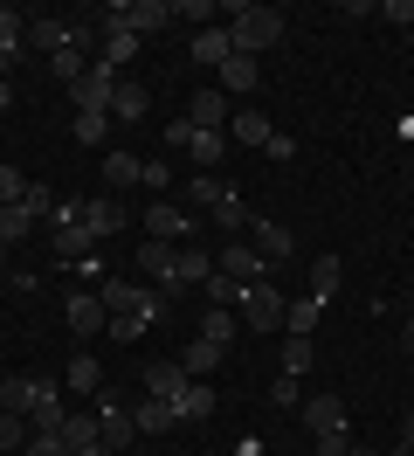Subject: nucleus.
<instances>
[{
    "label": "nucleus",
    "mask_w": 414,
    "mask_h": 456,
    "mask_svg": "<svg viewBox=\"0 0 414 456\" xmlns=\"http://www.w3.org/2000/svg\"><path fill=\"white\" fill-rule=\"evenodd\" d=\"M221 14H228V42H235V56H256V62H263V49H276V42H283V14H276V7L228 0Z\"/></svg>",
    "instance_id": "obj_1"
},
{
    "label": "nucleus",
    "mask_w": 414,
    "mask_h": 456,
    "mask_svg": "<svg viewBox=\"0 0 414 456\" xmlns=\"http://www.w3.org/2000/svg\"><path fill=\"white\" fill-rule=\"evenodd\" d=\"M97 28H125V35H166L173 28V0H110L97 7Z\"/></svg>",
    "instance_id": "obj_2"
},
{
    "label": "nucleus",
    "mask_w": 414,
    "mask_h": 456,
    "mask_svg": "<svg viewBox=\"0 0 414 456\" xmlns=\"http://www.w3.org/2000/svg\"><path fill=\"white\" fill-rule=\"evenodd\" d=\"M97 297H104V312H110V318H132V325H145V332L166 318V297H159V290L125 284V277H104V284H97Z\"/></svg>",
    "instance_id": "obj_3"
},
{
    "label": "nucleus",
    "mask_w": 414,
    "mask_h": 456,
    "mask_svg": "<svg viewBox=\"0 0 414 456\" xmlns=\"http://www.w3.org/2000/svg\"><path fill=\"white\" fill-rule=\"evenodd\" d=\"M118 84H125V77H118V69H110V62L97 56V62H90V69L77 77V84H69V97H77V111L110 118V97H118Z\"/></svg>",
    "instance_id": "obj_4"
},
{
    "label": "nucleus",
    "mask_w": 414,
    "mask_h": 456,
    "mask_svg": "<svg viewBox=\"0 0 414 456\" xmlns=\"http://www.w3.org/2000/svg\"><path fill=\"white\" fill-rule=\"evenodd\" d=\"M283 312H290V297L270 284H248L242 290V325L248 332H283Z\"/></svg>",
    "instance_id": "obj_5"
},
{
    "label": "nucleus",
    "mask_w": 414,
    "mask_h": 456,
    "mask_svg": "<svg viewBox=\"0 0 414 456\" xmlns=\"http://www.w3.org/2000/svg\"><path fill=\"white\" fill-rule=\"evenodd\" d=\"M215 270H221V277H235V284H270V256H263L256 242H242V235H235V242L221 249Z\"/></svg>",
    "instance_id": "obj_6"
},
{
    "label": "nucleus",
    "mask_w": 414,
    "mask_h": 456,
    "mask_svg": "<svg viewBox=\"0 0 414 456\" xmlns=\"http://www.w3.org/2000/svg\"><path fill=\"white\" fill-rule=\"evenodd\" d=\"M145 228H152V242H173V249H180V235H200V215H193V208H173V200H152V208H145Z\"/></svg>",
    "instance_id": "obj_7"
},
{
    "label": "nucleus",
    "mask_w": 414,
    "mask_h": 456,
    "mask_svg": "<svg viewBox=\"0 0 414 456\" xmlns=\"http://www.w3.org/2000/svg\"><path fill=\"white\" fill-rule=\"evenodd\" d=\"M97 436H104V450H110V456H125V450H132V436H138L132 408L104 395V401H97Z\"/></svg>",
    "instance_id": "obj_8"
},
{
    "label": "nucleus",
    "mask_w": 414,
    "mask_h": 456,
    "mask_svg": "<svg viewBox=\"0 0 414 456\" xmlns=\"http://www.w3.org/2000/svg\"><path fill=\"white\" fill-rule=\"evenodd\" d=\"M62 318H69V332H77V339H97V332L110 325V312H104V297H97V290H69Z\"/></svg>",
    "instance_id": "obj_9"
},
{
    "label": "nucleus",
    "mask_w": 414,
    "mask_h": 456,
    "mask_svg": "<svg viewBox=\"0 0 414 456\" xmlns=\"http://www.w3.org/2000/svg\"><path fill=\"white\" fill-rule=\"evenodd\" d=\"M228 90L221 84H207V90H193V104H187V125H200V132H221V125H228Z\"/></svg>",
    "instance_id": "obj_10"
},
{
    "label": "nucleus",
    "mask_w": 414,
    "mask_h": 456,
    "mask_svg": "<svg viewBox=\"0 0 414 456\" xmlns=\"http://www.w3.org/2000/svg\"><path fill=\"white\" fill-rule=\"evenodd\" d=\"M49 395V380H35V373H14V380H0V408H7V415H35V401Z\"/></svg>",
    "instance_id": "obj_11"
},
{
    "label": "nucleus",
    "mask_w": 414,
    "mask_h": 456,
    "mask_svg": "<svg viewBox=\"0 0 414 456\" xmlns=\"http://www.w3.org/2000/svg\"><path fill=\"white\" fill-rule=\"evenodd\" d=\"M145 395L152 401H180L187 395V367H180V360H152V367H145Z\"/></svg>",
    "instance_id": "obj_12"
},
{
    "label": "nucleus",
    "mask_w": 414,
    "mask_h": 456,
    "mask_svg": "<svg viewBox=\"0 0 414 456\" xmlns=\"http://www.w3.org/2000/svg\"><path fill=\"white\" fill-rule=\"evenodd\" d=\"M297 415H304V428H311V436H331V428H345V401H338V395H311Z\"/></svg>",
    "instance_id": "obj_13"
},
{
    "label": "nucleus",
    "mask_w": 414,
    "mask_h": 456,
    "mask_svg": "<svg viewBox=\"0 0 414 456\" xmlns=\"http://www.w3.org/2000/svg\"><path fill=\"white\" fill-rule=\"evenodd\" d=\"M228 56H235V42H228V21H215V28H193V62L221 69Z\"/></svg>",
    "instance_id": "obj_14"
},
{
    "label": "nucleus",
    "mask_w": 414,
    "mask_h": 456,
    "mask_svg": "<svg viewBox=\"0 0 414 456\" xmlns=\"http://www.w3.org/2000/svg\"><path fill=\"white\" fill-rule=\"evenodd\" d=\"M318 318H325V305L304 290V297H290V312H283V339H311L318 332Z\"/></svg>",
    "instance_id": "obj_15"
},
{
    "label": "nucleus",
    "mask_w": 414,
    "mask_h": 456,
    "mask_svg": "<svg viewBox=\"0 0 414 456\" xmlns=\"http://www.w3.org/2000/svg\"><path fill=\"white\" fill-rule=\"evenodd\" d=\"M256 84H263V62L256 56H228L221 62V90H228V97H248Z\"/></svg>",
    "instance_id": "obj_16"
},
{
    "label": "nucleus",
    "mask_w": 414,
    "mask_h": 456,
    "mask_svg": "<svg viewBox=\"0 0 414 456\" xmlns=\"http://www.w3.org/2000/svg\"><path fill=\"white\" fill-rule=\"evenodd\" d=\"M132 422H138V436H166V428H180V415H173V401H138L132 408Z\"/></svg>",
    "instance_id": "obj_17"
},
{
    "label": "nucleus",
    "mask_w": 414,
    "mask_h": 456,
    "mask_svg": "<svg viewBox=\"0 0 414 456\" xmlns=\"http://www.w3.org/2000/svg\"><path fill=\"white\" fill-rule=\"evenodd\" d=\"M187 152H193V167H200V173H215L221 159H228V132H200V125H193Z\"/></svg>",
    "instance_id": "obj_18"
},
{
    "label": "nucleus",
    "mask_w": 414,
    "mask_h": 456,
    "mask_svg": "<svg viewBox=\"0 0 414 456\" xmlns=\"http://www.w3.org/2000/svg\"><path fill=\"white\" fill-rule=\"evenodd\" d=\"M83 228L104 242V235H118V228H125V208H118V200H83Z\"/></svg>",
    "instance_id": "obj_19"
},
{
    "label": "nucleus",
    "mask_w": 414,
    "mask_h": 456,
    "mask_svg": "<svg viewBox=\"0 0 414 456\" xmlns=\"http://www.w3.org/2000/svg\"><path fill=\"white\" fill-rule=\"evenodd\" d=\"M173 415H180V422H207V415H215V387H207V380H187V395L173 401Z\"/></svg>",
    "instance_id": "obj_20"
},
{
    "label": "nucleus",
    "mask_w": 414,
    "mask_h": 456,
    "mask_svg": "<svg viewBox=\"0 0 414 456\" xmlns=\"http://www.w3.org/2000/svg\"><path fill=\"white\" fill-rule=\"evenodd\" d=\"M215 277V263L200 256V249H173V284L166 290H180V284H207Z\"/></svg>",
    "instance_id": "obj_21"
},
{
    "label": "nucleus",
    "mask_w": 414,
    "mask_h": 456,
    "mask_svg": "<svg viewBox=\"0 0 414 456\" xmlns=\"http://www.w3.org/2000/svg\"><path fill=\"white\" fill-rule=\"evenodd\" d=\"M145 111H152V97H145V84H132V77H125V84H118V97H110V118H125V125H138Z\"/></svg>",
    "instance_id": "obj_22"
},
{
    "label": "nucleus",
    "mask_w": 414,
    "mask_h": 456,
    "mask_svg": "<svg viewBox=\"0 0 414 456\" xmlns=\"http://www.w3.org/2000/svg\"><path fill=\"white\" fill-rule=\"evenodd\" d=\"M207 222H215L221 235H248V222H256V215H248V200H242V194H228L221 208H207Z\"/></svg>",
    "instance_id": "obj_23"
},
{
    "label": "nucleus",
    "mask_w": 414,
    "mask_h": 456,
    "mask_svg": "<svg viewBox=\"0 0 414 456\" xmlns=\"http://www.w3.org/2000/svg\"><path fill=\"white\" fill-rule=\"evenodd\" d=\"M97 35H104V62H110V69H132L138 49H145V42H138V35H125V28H97Z\"/></svg>",
    "instance_id": "obj_24"
},
{
    "label": "nucleus",
    "mask_w": 414,
    "mask_h": 456,
    "mask_svg": "<svg viewBox=\"0 0 414 456\" xmlns=\"http://www.w3.org/2000/svg\"><path fill=\"white\" fill-rule=\"evenodd\" d=\"M248 235H256V249H263L270 263L290 256V228H283V222H248Z\"/></svg>",
    "instance_id": "obj_25"
},
{
    "label": "nucleus",
    "mask_w": 414,
    "mask_h": 456,
    "mask_svg": "<svg viewBox=\"0 0 414 456\" xmlns=\"http://www.w3.org/2000/svg\"><path fill=\"white\" fill-rule=\"evenodd\" d=\"M104 180L110 187H138V180H145V159H138V152H104Z\"/></svg>",
    "instance_id": "obj_26"
},
{
    "label": "nucleus",
    "mask_w": 414,
    "mask_h": 456,
    "mask_svg": "<svg viewBox=\"0 0 414 456\" xmlns=\"http://www.w3.org/2000/svg\"><path fill=\"white\" fill-rule=\"evenodd\" d=\"M338 277H345V263H338V256L325 249V256L311 263V297H318V305H331V290H338Z\"/></svg>",
    "instance_id": "obj_27"
},
{
    "label": "nucleus",
    "mask_w": 414,
    "mask_h": 456,
    "mask_svg": "<svg viewBox=\"0 0 414 456\" xmlns=\"http://www.w3.org/2000/svg\"><path fill=\"white\" fill-rule=\"evenodd\" d=\"M221 353H228V346H215V339H193V346H187V360H180V367H187V380H207V373L221 367Z\"/></svg>",
    "instance_id": "obj_28"
},
{
    "label": "nucleus",
    "mask_w": 414,
    "mask_h": 456,
    "mask_svg": "<svg viewBox=\"0 0 414 456\" xmlns=\"http://www.w3.org/2000/svg\"><path fill=\"white\" fill-rule=\"evenodd\" d=\"M62 380H69V395H97V387H104V373H97V353H77Z\"/></svg>",
    "instance_id": "obj_29"
},
{
    "label": "nucleus",
    "mask_w": 414,
    "mask_h": 456,
    "mask_svg": "<svg viewBox=\"0 0 414 456\" xmlns=\"http://www.w3.org/2000/svg\"><path fill=\"white\" fill-rule=\"evenodd\" d=\"M228 139H242V145H270V118H263V111H235V118H228Z\"/></svg>",
    "instance_id": "obj_30"
},
{
    "label": "nucleus",
    "mask_w": 414,
    "mask_h": 456,
    "mask_svg": "<svg viewBox=\"0 0 414 456\" xmlns=\"http://www.w3.org/2000/svg\"><path fill=\"white\" fill-rule=\"evenodd\" d=\"M228 194H235V187H228V180H215V173H193V180H187V200H193V208H221Z\"/></svg>",
    "instance_id": "obj_31"
},
{
    "label": "nucleus",
    "mask_w": 414,
    "mask_h": 456,
    "mask_svg": "<svg viewBox=\"0 0 414 456\" xmlns=\"http://www.w3.org/2000/svg\"><path fill=\"white\" fill-rule=\"evenodd\" d=\"M21 42H28V21L14 14V7H0V62L21 56Z\"/></svg>",
    "instance_id": "obj_32"
},
{
    "label": "nucleus",
    "mask_w": 414,
    "mask_h": 456,
    "mask_svg": "<svg viewBox=\"0 0 414 456\" xmlns=\"http://www.w3.org/2000/svg\"><path fill=\"white\" fill-rule=\"evenodd\" d=\"M138 263H145V277H152V284H173V242H145Z\"/></svg>",
    "instance_id": "obj_33"
},
{
    "label": "nucleus",
    "mask_w": 414,
    "mask_h": 456,
    "mask_svg": "<svg viewBox=\"0 0 414 456\" xmlns=\"http://www.w3.org/2000/svg\"><path fill=\"white\" fill-rule=\"evenodd\" d=\"M242 290L248 284H235V277H221V270H215V277H207V305H215V312H242Z\"/></svg>",
    "instance_id": "obj_34"
},
{
    "label": "nucleus",
    "mask_w": 414,
    "mask_h": 456,
    "mask_svg": "<svg viewBox=\"0 0 414 456\" xmlns=\"http://www.w3.org/2000/svg\"><path fill=\"white\" fill-rule=\"evenodd\" d=\"M221 0H173V21H193V28H215Z\"/></svg>",
    "instance_id": "obj_35"
},
{
    "label": "nucleus",
    "mask_w": 414,
    "mask_h": 456,
    "mask_svg": "<svg viewBox=\"0 0 414 456\" xmlns=\"http://www.w3.org/2000/svg\"><path fill=\"white\" fill-rule=\"evenodd\" d=\"M35 222H42L35 208H0V242H21V235H28Z\"/></svg>",
    "instance_id": "obj_36"
},
{
    "label": "nucleus",
    "mask_w": 414,
    "mask_h": 456,
    "mask_svg": "<svg viewBox=\"0 0 414 456\" xmlns=\"http://www.w3.org/2000/svg\"><path fill=\"white\" fill-rule=\"evenodd\" d=\"M28 422H35V428H62V422H69V408H62V395L49 387V395L35 401V415H28Z\"/></svg>",
    "instance_id": "obj_37"
},
{
    "label": "nucleus",
    "mask_w": 414,
    "mask_h": 456,
    "mask_svg": "<svg viewBox=\"0 0 414 456\" xmlns=\"http://www.w3.org/2000/svg\"><path fill=\"white\" fill-rule=\"evenodd\" d=\"M28 187H35V180H28V173H14V167H0V208H21V200H28Z\"/></svg>",
    "instance_id": "obj_38"
},
{
    "label": "nucleus",
    "mask_w": 414,
    "mask_h": 456,
    "mask_svg": "<svg viewBox=\"0 0 414 456\" xmlns=\"http://www.w3.org/2000/svg\"><path fill=\"white\" fill-rule=\"evenodd\" d=\"M200 339L228 346V339H235V312H215V305H207V318H200Z\"/></svg>",
    "instance_id": "obj_39"
},
{
    "label": "nucleus",
    "mask_w": 414,
    "mask_h": 456,
    "mask_svg": "<svg viewBox=\"0 0 414 456\" xmlns=\"http://www.w3.org/2000/svg\"><path fill=\"white\" fill-rule=\"evenodd\" d=\"M28 456H77V450L62 443V428H35V436H28Z\"/></svg>",
    "instance_id": "obj_40"
},
{
    "label": "nucleus",
    "mask_w": 414,
    "mask_h": 456,
    "mask_svg": "<svg viewBox=\"0 0 414 456\" xmlns=\"http://www.w3.org/2000/svg\"><path fill=\"white\" fill-rule=\"evenodd\" d=\"M7 450H28V422L0 408V456H7Z\"/></svg>",
    "instance_id": "obj_41"
},
{
    "label": "nucleus",
    "mask_w": 414,
    "mask_h": 456,
    "mask_svg": "<svg viewBox=\"0 0 414 456\" xmlns=\"http://www.w3.org/2000/svg\"><path fill=\"white\" fill-rule=\"evenodd\" d=\"M49 69L62 77V84H77V77L90 69V62H83V49H55V56H49Z\"/></svg>",
    "instance_id": "obj_42"
},
{
    "label": "nucleus",
    "mask_w": 414,
    "mask_h": 456,
    "mask_svg": "<svg viewBox=\"0 0 414 456\" xmlns=\"http://www.w3.org/2000/svg\"><path fill=\"white\" fill-rule=\"evenodd\" d=\"M283 373H311V339H283Z\"/></svg>",
    "instance_id": "obj_43"
},
{
    "label": "nucleus",
    "mask_w": 414,
    "mask_h": 456,
    "mask_svg": "<svg viewBox=\"0 0 414 456\" xmlns=\"http://www.w3.org/2000/svg\"><path fill=\"white\" fill-rule=\"evenodd\" d=\"M69 132H77V145H97L110 132V118H90V111H77V125H69Z\"/></svg>",
    "instance_id": "obj_44"
},
{
    "label": "nucleus",
    "mask_w": 414,
    "mask_h": 456,
    "mask_svg": "<svg viewBox=\"0 0 414 456\" xmlns=\"http://www.w3.org/2000/svg\"><path fill=\"white\" fill-rule=\"evenodd\" d=\"M318 456H373V450H353V436L331 428V436H318Z\"/></svg>",
    "instance_id": "obj_45"
},
{
    "label": "nucleus",
    "mask_w": 414,
    "mask_h": 456,
    "mask_svg": "<svg viewBox=\"0 0 414 456\" xmlns=\"http://www.w3.org/2000/svg\"><path fill=\"white\" fill-rule=\"evenodd\" d=\"M270 401H276V408H304V395H297V373H276Z\"/></svg>",
    "instance_id": "obj_46"
},
{
    "label": "nucleus",
    "mask_w": 414,
    "mask_h": 456,
    "mask_svg": "<svg viewBox=\"0 0 414 456\" xmlns=\"http://www.w3.org/2000/svg\"><path fill=\"white\" fill-rule=\"evenodd\" d=\"M263 152H270V159H283V167H290V159H297V139H290V132H270V145H263Z\"/></svg>",
    "instance_id": "obj_47"
},
{
    "label": "nucleus",
    "mask_w": 414,
    "mask_h": 456,
    "mask_svg": "<svg viewBox=\"0 0 414 456\" xmlns=\"http://www.w3.org/2000/svg\"><path fill=\"white\" fill-rule=\"evenodd\" d=\"M145 187H152V194H159V187H173V167H166V159H145Z\"/></svg>",
    "instance_id": "obj_48"
},
{
    "label": "nucleus",
    "mask_w": 414,
    "mask_h": 456,
    "mask_svg": "<svg viewBox=\"0 0 414 456\" xmlns=\"http://www.w3.org/2000/svg\"><path fill=\"white\" fill-rule=\"evenodd\" d=\"M14 111V84H7V77H0V118Z\"/></svg>",
    "instance_id": "obj_49"
},
{
    "label": "nucleus",
    "mask_w": 414,
    "mask_h": 456,
    "mask_svg": "<svg viewBox=\"0 0 414 456\" xmlns=\"http://www.w3.org/2000/svg\"><path fill=\"white\" fill-rule=\"evenodd\" d=\"M401 456H414V415H408V428H401Z\"/></svg>",
    "instance_id": "obj_50"
},
{
    "label": "nucleus",
    "mask_w": 414,
    "mask_h": 456,
    "mask_svg": "<svg viewBox=\"0 0 414 456\" xmlns=\"http://www.w3.org/2000/svg\"><path fill=\"white\" fill-rule=\"evenodd\" d=\"M401 346H408V353H414V318H408V325H401Z\"/></svg>",
    "instance_id": "obj_51"
},
{
    "label": "nucleus",
    "mask_w": 414,
    "mask_h": 456,
    "mask_svg": "<svg viewBox=\"0 0 414 456\" xmlns=\"http://www.w3.org/2000/svg\"><path fill=\"white\" fill-rule=\"evenodd\" d=\"M0 270H7V242H0Z\"/></svg>",
    "instance_id": "obj_52"
},
{
    "label": "nucleus",
    "mask_w": 414,
    "mask_h": 456,
    "mask_svg": "<svg viewBox=\"0 0 414 456\" xmlns=\"http://www.w3.org/2000/svg\"><path fill=\"white\" fill-rule=\"evenodd\" d=\"M0 69H7V62H0Z\"/></svg>",
    "instance_id": "obj_53"
},
{
    "label": "nucleus",
    "mask_w": 414,
    "mask_h": 456,
    "mask_svg": "<svg viewBox=\"0 0 414 456\" xmlns=\"http://www.w3.org/2000/svg\"><path fill=\"white\" fill-rule=\"evenodd\" d=\"M97 456H104V450H97Z\"/></svg>",
    "instance_id": "obj_54"
}]
</instances>
